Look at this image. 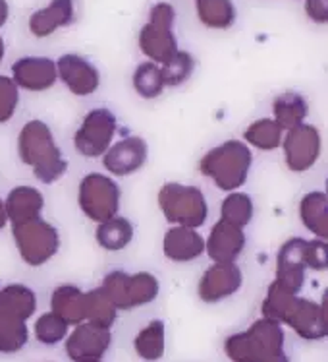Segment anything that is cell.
<instances>
[{
	"mask_svg": "<svg viewBox=\"0 0 328 362\" xmlns=\"http://www.w3.org/2000/svg\"><path fill=\"white\" fill-rule=\"evenodd\" d=\"M255 215V204L251 200V196L240 190H233L222 200L220 206V219L232 223L236 227H248L251 219Z\"/></svg>",
	"mask_w": 328,
	"mask_h": 362,
	"instance_id": "27",
	"label": "cell"
},
{
	"mask_svg": "<svg viewBox=\"0 0 328 362\" xmlns=\"http://www.w3.org/2000/svg\"><path fill=\"white\" fill-rule=\"evenodd\" d=\"M97 244L109 252H118L128 248V244L133 240V225L128 217L114 215L107 221L97 225L95 230Z\"/></svg>",
	"mask_w": 328,
	"mask_h": 362,
	"instance_id": "24",
	"label": "cell"
},
{
	"mask_svg": "<svg viewBox=\"0 0 328 362\" xmlns=\"http://www.w3.org/2000/svg\"><path fill=\"white\" fill-rule=\"evenodd\" d=\"M18 156L43 185L56 182L68 170V161L52 136L51 126L39 119L22 126L18 136Z\"/></svg>",
	"mask_w": 328,
	"mask_h": 362,
	"instance_id": "1",
	"label": "cell"
},
{
	"mask_svg": "<svg viewBox=\"0 0 328 362\" xmlns=\"http://www.w3.org/2000/svg\"><path fill=\"white\" fill-rule=\"evenodd\" d=\"M251 163L253 151L245 141L228 140L201 157L199 170L203 177L211 178L217 188L224 192H233L245 185Z\"/></svg>",
	"mask_w": 328,
	"mask_h": 362,
	"instance_id": "3",
	"label": "cell"
},
{
	"mask_svg": "<svg viewBox=\"0 0 328 362\" xmlns=\"http://www.w3.org/2000/svg\"><path fill=\"white\" fill-rule=\"evenodd\" d=\"M133 349L139 358L147 362H157L164 356L166 349V327L161 320H153L135 335Z\"/></svg>",
	"mask_w": 328,
	"mask_h": 362,
	"instance_id": "25",
	"label": "cell"
},
{
	"mask_svg": "<svg viewBox=\"0 0 328 362\" xmlns=\"http://www.w3.org/2000/svg\"><path fill=\"white\" fill-rule=\"evenodd\" d=\"M284 130L277 124L274 119H259L245 128L243 141L251 148L261 149V151H272L282 146Z\"/></svg>",
	"mask_w": 328,
	"mask_h": 362,
	"instance_id": "26",
	"label": "cell"
},
{
	"mask_svg": "<svg viewBox=\"0 0 328 362\" xmlns=\"http://www.w3.org/2000/svg\"><path fill=\"white\" fill-rule=\"evenodd\" d=\"M12 237H14L16 248L20 252L22 259L31 267L43 266L59 254V229L52 223L44 221L43 217L14 223Z\"/></svg>",
	"mask_w": 328,
	"mask_h": 362,
	"instance_id": "6",
	"label": "cell"
},
{
	"mask_svg": "<svg viewBox=\"0 0 328 362\" xmlns=\"http://www.w3.org/2000/svg\"><path fill=\"white\" fill-rule=\"evenodd\" d=\"M112 343V333L101 325L81 322L73 327L70 335H66V355L70 361H101Z\"/></svg>",
	"mask_w": 328,
	"mask_h": 362,
	"instance_id": "11",
	"label": "cell"
},
{
	"mask_svg": "<svg viewBox=\"0 0 328 362\" xmlns=\"http://www.w3.org/2000/svg\"><path fill=\"white\" fill-rule=\"evenodd\" d=\"M299 219L317 238L328 237V198L324 192H309L299 202Z\"/></svg>",
	"mask_w": 328,
	"mask_h": 362,
	"instance_id": "23",
	"label": "cell"
},
{
	"mask_svg": "<svg viewBox=\"0 0 328 362\" xmlns=\"http://www.w3.org/2000/svg\"><path fill=\"white\" fill-rule=\"evenodd\" d=\"M309 115V103L299 91H284L272 101V119L282 130H290L293 126L305 122Z\"/></svg>",
	"mask_w": 328,
	"mask_h": 362,
	"instance_id": "21",
	"label": "cell"
},
{
	"mask_svg": "<svg viewBox=\"0 0 328 362\" xmlns=\"http://www.w3.org/2000/svg\"><path fill=\"white\" fill-rule=\"evenodd\" d=\"M18 103H20V88L10 76H0V124L14 117Z\"/></svg>",
	"mask_w": 328,
	"mask_h": 362,
	"instance_id": "33",
	"label": "cell"
},
{
	"mask_svg": "<svg viewBox=\"0 0 328 362\" xmlns=\"http://www.w3.org/2000/svg\"><path fill=\"white\" fill-rule=\"evenodd\" d=\"M2 57H4V45H2V39H0V62H2Z\"/></svg>",
	"mask_w": 328,
	"mask_h": 362,
	"instance_id": "36",
	"label": "cell"
},
{
	"mask_svg": "<svg viewBox=\"0 0 328 362\" xmlns=\"http://www.w3.org/2000/svg\"><path fill=\"white\" fill-rule=\"evenodd\" d=\"M193 68H195V62L191 59L188 52L178 51L170 60H166L162 64V80H164V86L166 88H178V86H183L186 81L190 80L191 74H193Z\"/></svg>",
	"mask_w": 328,
	"mask_h": 362,
	"instance_id": "31",
	"label": "cell"
},
{
	"mask_svg": "<svg viewBox=\"0 0 328 362\" xmlns=\"http://www.w3.org/2000/svg\"><path fill=\"white\" fill-rule=\"evenodd\" d=\"M51 308L68 325L81 324L85 322V293L75 285H60L52 291Z\"/></svg>",
	"mask_w": 328,
	"mask_h": 362,
	"instance_id": "20",
	"label": "cell"
},
{
	"mask_svg": "<svg viewBox=\"0 0 328 362\" xmlns=\"http://www.w3.org/2000/svg\"><path fill=\"white\" fill-rule=\"evenodd\" d=\"M149 157V146L141 136H126L122 140L112 141L104 156L102 167L114 177H130L143 169Z\"/></svg>",
	"mask_w": 328,
	"mask_h": 362,
	"instance_id": "12",
	"label": "cell"
},
{
	"mask_svg": "<svg viewBox=\"0 0 328 362\" xmlns=\"http://www.w3.org/2000/svg\"><path fill=\"white\" fill-rule=\"evenodd\" d=\"M116 132L118 119L114 112L107 107H99L83 117V122L73 136V146L80 156L97 159L104 156V151L112 146Z\"/></svg>",
	"mask_w": 328,
	"mask_h": 362,
	"instance_id": "8",
	"label": "cell"
},
{
	"mask_svg": "<svg viewBox=\"0 0 328 362\" xmlns=\"http://www.w3.org/2000/svg\"><path fill=\"white\" fill-rule=\"evenodd\" d=\"M30 341L28 324L20 318L0 312V353L12 355L22 351Z\"/></svg>",
	"mask_w": 328,
	"mask_h": 362,
	"instance_id": "28",
	"label": "cell"
},
{
	"mask_svg": "<svg viewBox=\"0 0 328 362\" xmlns=\"http://www.w3.org/2000/svg\"><path fill=\"white\" fill-rule=\"evenodd\" d=\"M122 190L112 177L102 173H89L80 180L78 204L83 215L97 225L120 214Z\"/></svg>",
	"mask_w": 328,
	"mask_h": 362,
	"instance_id": "7",
	"label": "cell"
},
{
	"mask_svg": "<svg viewBox=\"0 0 328 362\" xmlns=\"http://www.w3.org/2000/svg\"><path fill=\"white\" fill-rule=\"evenodd\" d=\"M243 285V274L236 262H214L205 269L197 287V295L207 304L224 300L236 295Z\"/></svg>",
	"mask_w": 328,
	"mask_h": 362,
	"instance_id": "10",
	"label": "cell"
},
{
	"mask_svg": "<svg viewBox=\"0 0 328 362\" xmlns=\"http://www.w3.org/2000/svg\"><path fill=\"white\" fill-rule=\"evenodd\" d=\"M4 207H6L8 221L12 223H23L41 217L44 209V196L41 190H37L35 186H16L10 190V194L4 200Z\"/></svg>",
	"mask_w": 328,
	"mask_h": 362,
	"instance_id": "19",
	"label": "cell"
},
{
	"mask_svg": "<svg viewBox=\"0 0 328 362\" xmlns=\"http://www.w3.org/2000/svg\"><path fill=\"white\" fill-rule=\"evenodd\" d=\"M159 207L168 223L199 229L207 223L209 204L199 186L166 182L159 190Z\"/></svg>",
	"mask_w": 328,
	"mask_h": 362,
	"instance_id": "4",
	"label": "cell"
},
{
	"mask_svg": "<svg viewBox=\"0 0 328 362\" xmlns=\"http://www.w3.org/2000/svg\"><path fill=\"white\" fill-rule=\"evenodd\" d=\"M35 310L37 296L28 285L12 283L0 288V312L28 322L35 314Z\"/></svg>",
	"mask_w": 328,
	"mask_h": 362,
	"instance_id": "22",
	"label": "cell"
},
{
	"mask_svg": "<svg viewBox=\"0 0 328 362\" xmlns=\"http://www.w3.org/2000/svg\"><path fill=\"white\" fill-rule=\"evenodd\" d=\"M303 259H305L307 269L324 272L328 267L327 240L317 237H315V240H305V244H303Z\"/></svg>",
	"mask_w": 328,
	"mask_h": 362,
	"instance_id": "34",
	"label": "cell"
},
{
	"mask_svg": "<svg viewBox=\"0 0 328 362\" xmlns=\"http://www.w3.org/2000/svg\"><path fill=\"white\" fill-rule=\"evenodd\" d=\"M131 86L135 89V93L143 99H157L164 93V80H162L161 66H157L154 62H143L139 64Z\"/></svg>",
	"mask_w": 328,
	"mask_h": 362,
	"instance_id": "30",
	"label": "cell"
},
{
	"mask_svg": "<svg viewBox=\"0 0 328 362\" xmlns=\"http://www.w3.org/2000/svg\"><path fill=\"white\" fill-rule=\"evenodd\" d=\"M303 244H305V238H290L280 246L277 256V281L298 295L303 288L307 272L305 259H303Z\"/></svg>",
	"mask_w": 328,
	"mask_h": 362,
	"instance_id": "17",
	"label": "cell"
},
{
	"mask_svg": "<svg viewBox=\"0 0 328 362\" xmlns=\"http://www.w3.org/2000/svg\"><path fill=\"white\" fill-rule=\"evenodd\" d=\"M245 233L241 227L220 219L212 225L211 235L205 240V252L212 262H238L245 250Z\"/></svg>",
	"mask_w": 328,
	"mask_h": 362,
	"instance_id": "15",
	"label": "cell"
},
{
	"mask_svg": "<svg viewBox=\"0 0 328 362\" xmlns=\"http://www.w3.org/2000/svg\"><path fill=\"white\" fill-rule=\"evenodd\" d=\"M101 288L110 303L116 306V310H133L153 303L159 296L161 283L149 272L128 274L122 269H114L102 279Z\"/></svg>",
	"mask_w": 328,
	"mask_h": 362,
	"instance_id": "5",
	"label": "cell"
},
{
	"mask_svg": "<svg viewBox=\"0 0 328 362\" xmlns=\"http://www.w3.org/2000/svg\"><path fill=\"white\" fill-rule=\"evenodd\" d=\"M162 252L176 264L193 262L205 254V238L197 229L174 225L162 238Z\"/></svg>",
	"mask_w": 328,
	"mask_h": 362,
	"instance_id": "18",
	"label": "cell"
},
{
	"mask_svg": "<svg viewBox=\"0 0 328 362\" xmlns=\"http://www.w3.org/2000/svg\"><path fill=\"white\" fill-rule=\"evenodd\" d=\"M286 333L274 320H257L245 332L224 341V353L232 362H290L284 351Z\"/></svg>",
	"mask_w": 328,
	"mask_h": 362,
	"instance_id": "2",
	"label": "cell"
},
{
	"mask_svg": "<svg viewBox=\"0 0 328 362\" xmlns=\"http://www.w3.org/2000/svg\"><path fill=\"white\" fill-rule=\"evenodd\" d=\"M83 362H102V361H83Z\"/></svg>",
	"mask_w": 328,
	"mask_h": 362,
	"instance_id": "37",
	"label": "cell"
},
{
	"mask_svg": "<svg viewBox=\"0 0 328 362\" xmlns=\"http://www.w3.org/2000/svg\"><path fill=\"white\" fill-rule=\"evenodd\" d=\"M282 325H290L301 339H324L328 333L327 308L324 304H317L309 298L296 296L292 306L286 312Z\"/></svg>",
	"mask_w": 328,
	"mask_h": 362,
	"instance_id": "13",
	"label": "cell"
},
{
	"mask_svg": "<svg viewBox=\"0 0 328 362\" xmlns=\"http://www.w3.org/2000/svg\"><path fill=\"white\" fill-rule=\"evenodd\" d=\"M8 225V217H6V207H4V200H0V230L4 229Z\"/></svg>",
	"mask_w": 328,
	"mask_h": 362,
	"instance_id": "35",
	"label": "cell"
},
{
	"mask_svg": "<svg viewBox=\"0 0 328 362\" xmlns=\"http://www.w3.org/2000/svg\"><path fill=\"white\" fill-rule=\"evenodd\" d=\"M12 80L18 88L25 91H47L59 80L56 62L44 57H28L18 60L12 66Z\"/></svg>",
	"mask_w": 328,
	"mask_h": 362,
	"instance_id": "16",
	"label": "cell"
},
{
	"mask_svg": "<svg viewBox=\"0 0 328 362\" xmlns=\"http://www.w3.org/2000/svg\"><path fill=\"white\" fill-rule=\"evenodd\" d=\"M116 306L110 303L101 287L85 293V322L110 329L116 322Z\"/></svg>",
	"mask_w": 328,
	"mask_h": 362,
	"instance_id": "29",
	"label": "cell"
},
{
	"mask_svg": "<svg viewBox=\"0 0 328 362\" xmlns=\"http://www.w3.org/2000/svg\"><path fill=\"white\" fill-rule=\"evenodd\" d=\"M280 148L284 149V161L288 169L293 173H305L313 169L315 163L321 157V132L317 126L301 122L286 130Z\"/></svg>",
	"mask_w": 328,
	"mask_h": 362,
	"instance_id": "9",
	"label": "cell"
},
{
	"mask_svg": "<svg viewBox=\"0 0 328 362\" xmlns=\"http://www.w3.org/2000/svg\"><path fill=\"white\" fill-rule=\"evenodd\" d=\"M68 327L64 320L59 318L54 312H47L35 322V337L43 345H56L68 335Z\"/></svg>",
	"mask_w": 328,
	"mask_h": 362,
	"instance_id": "32",
	"label": "cell"
},
{
	"mask_svg": "<svg viewBox=\"0 0 328 362\" xmlns=\"http://www.w3.org/2000/svg\"><path fill=\"white\" fill-rule=\"evenodd\" d=\"M56 72L70 93L78 97L93 95L101 86V76L87 59L78 54H64L56 62Z\"/></svg>",
	"mask_w": 328,
	"mask_h": 362,
	"instance_id": "14",
	"label": "cell"
}]
</instances>
